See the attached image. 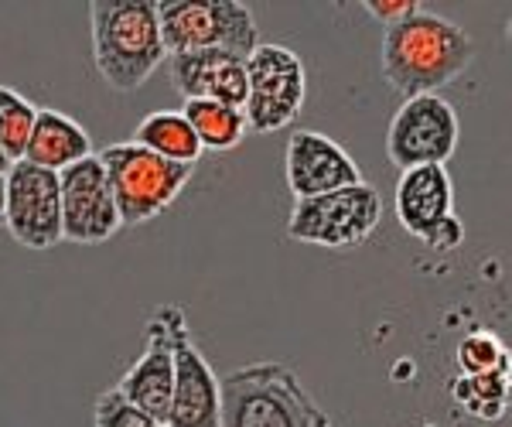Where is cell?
Listing matches in <instances>:
<instances>
[{
  "instance_id": "obj_9",
  "label": "cell",
  "mask_w": 512,
  "mask_h": 427,
  "mask_svg": "<svg viewBox=\"0 0 512 427\" xmlns=\"http://www.w3.org/2000/svg\"><path fill=\"white\" fill-rule=\"evenodd\" d=\"M4 229L28 250H52L62 243L59 175L14 161L4 175Z\"/></svg>"
},
{
  "instance_id": "obj_11",
  "label": "cell",
  "mask_w": 512,
  "mask_h": 427,
  "mask_svg": "<svg viewBox=\"0 0 512 427\" xmlns=\"http://www.w3.org/2000/svg\"><path fill=\"white\" fill-rule=\"evenodd\" d=\"M59 202H62V240L79 246L106 243L120 233V212L113 205L106 171L96 154L82 158L72 168L59 171Z\"/></svg>"
},
{
  "instance_id": "obj_19",
  "label": "cell",
  "mask_w": 512,
  "mask_h": 427,
  "mask_svg": "<svg viewBox=\"0 0 512 427\" xmlns=\"http://www.w3.org/2000/svg\"><path fill=\"white\" fill-rule=\"evenodd\" d=\"M35 117H38V106L28 96H21L11 86H0V151L11 158V164L24 158Z\"/></svg>"
},
{
  "instance_id": "obj_7",
  "label": "cell",
  "mask_w": 512,
  "mask_h": 427,
  "mask_svg": "<svg viewBox=\"0 0 512 427\" xmlns=\"http://www.w3.org/2000/svg\"><path fill=\"white\" fill-rule=\"evenodd\" d=\"M379 219H383V195L379 188L359 182L315 199H297L287 219V233L297 243L349 250L376 233Z\"/></svg>"
},
{
  "instance_id": "obj_15",
  "label": "cell",
  "mask_w": 512,
  "mask_h": 427,
  "mask_svg": "<svg viewBox=\"0 0 512 427\" xmlns=\"http://www.w3.org/2000/svg\"><path fill=\"white\" fill-rule=\"evenodd\" d=\"M396 219L414 240L424 243L437 223L454 216V182L444 164H424V168L400 171L396 182Z\"/></svg>"
},
{
  "instance_id": "obj_26",
  "label": "cell",
  "mask_w": 512,
  "mask_h": 427,
  "mask_svg": "<svg viewBox=\"0 0 512 427\" xmlns=\"http://www.w3.org/2000/svg\"><path fill=\"white\" fill-rule=\"evenodd\" d=\"M0 226H4V175H0Z\"/></svg>"
},
{
  "instance_id": "obj_21",
  "label": "cell",
  "mask_w": 512,
  "mask_h": 427,
  "mask_svg": "<svg viewBox=\"0 0 512 427\" xmlns=\"http://www.w3.org/2000/svg\"><path fill=\"white\" fill-rule=\"evenodd\" d=\"M458 363L465 369V376H489V373H506L509 356L495 335L475 332L458 346Z\"/></svg>"
},
{
  "instance_id": "obj_12",
  "label": "cell",
  "mask_w": 512,
  "mask_h": 427,
  "mask_svg": "<svg viewBox=\"0 0 512 427\" xmlns=\"http://www.w3.org/2000/svg\"><path fill=\"white\" fill-rule=\"evenodd\" d=\"M284 178L297 202V199H315V195L335 192V188L359 185L362 171L352 161V154L328 134L297 127L291 141H287Z\"/></svg>"
},
{
  "instance_id": "obj_18",
  "label": "cell",
  "mask_w": 512,
  "mask_h": 427,
  "mask_svg": "<svg viewBox=\"0 0 512 427\" xmlns=\"http://www.w3.org/2000/svg\"><path fill=\"white\" fill-rule=\"evenodd\" d=\"M134 144L154 151L158 158L178 161V164H198L202 158V147H198L192 127L181 117V110H154L137 123Z\"/></svg>"
},
{
  "instance_id": "obj_6",
  "label": "cell",
  "mask_w": 512,
  "mask_h": 427,
  "mask_svg": "<svg viewBox=\"0 0 512 427\" xmlns=\"http://www.w3.org/2000/svg\"><path fill=\"white\" fill-rule=\"evenodd\" d=\"M308 96V72L294 48L260 41L246 55V103L243 117L250 134H274L297 120Z\"/></svg>"
},
{
  "instance_id": "obj_14",
  "label": "cell",
  "mask_w": 512,
  "mask_h": 427,
  "mask_svg": "<svg viewBox=\"0 0 512 427\" xmlns=\"http://www.w3.org/2000/svg\"><path fill=\"white\" fill-rule=\"evenodd\" d=\"M171 387H175V352H171V332L164 322L161 308H154L151 322H147V346L140 359L123 373L117 390L130 400L137 410L154 417L161 427L168 421L171 407Z\"/></svg>"
},
{
  "instance_id": "obj_24",
  "label": "cell",
  "mask_w": 512,
  "mask_h": 427,
  "mask_svg": "<svg viewBox=\"0 0 512 427\" xmlns=\"http://www.w3.org/2000/svg\"><path fill=\"white\" fill-rule=\"evenodd\" d=\"M427 246H431V250H458L461 243H465V223H461L458 216H448L444 219V223H437L434 226V233L427 236L424 240Z\"/></svg>"
},
{
  "instance_id": "obj_20",
  "label": "cell",
  "mask_w": 512,
  "mask_h": 427,
  "mask_svg": "<svg viewBox=\"0 0 512 427\" xmlns=\"http://www.w3.org/2000/svg\"><path fill=\"white\" fill-rule=\"evenodd\" d=\"M506 383L509 373H489V376H465L454 383V397L465 410H472L478 417H499V410L492 407V400L499 407H506Z\"/></svg>"
},
{
  "instance_id": "obj_2",
  "label": "cell",
  "mask_w": 512,
  "mask_h": 427,
  "mask_svg": "<svg viewBox=\"0 0 512 427\" xmlns=\"http://www.w3.org/2000/svg\"><path fill=\"white\" fill-rule=\"evenodd\" d=\"M89 31L96 72L113 93H137L168 62L154 0H93Z\"/></svg>"
},
{
  "instance_id": "obj_3",
  "label": "cell",
  "mask_w": 512,
  "mask_h": 427,
  "mask_svg": "<svg viewBox=\"0 0 512 427\" xmlns=\"http://www.w3.org/2000/svg\"><path fill=\"white\" fill-rule=\"evenodd\" d=\"M222 427H335L284 363H250L219 380Z\"/></svg>"
},
{
  "instance_id": "obj_25",
  "label": "cell",
  "mask_w": 512,
  "mask_h": 427,
  "mask_svg": "<svg viewBox=\"0 0 512 427\" xmlns=\"http://www.w3.org/2000/svg\"><path fill=\"white\" fill-rule=\"evenodd\" d=\"M7 171H11V158H7V154L0 151V175H7Z\"/></svg>"
},
{
  "instance_id": "obj_1",
  "label": "cell",
  "mask_w": 512,
  "mask_h": 427,
  "mask_svg": "<svg viewBox=\"0 0 512 427\" xmlns=\"http://www.w3.org/2000/svg\"><path fill=\"white\" fill-rule=\"evenodd\" d=\"M475 59V41L461 24L420 7L410 18L390 24L379 41V65L386 82L403 96H431L465 76Z\"/></svg>"
},
{
  "instance_id": "obj_8",
  "label": "cell",
  "mask_w": 512,
  "mask_h": 427,
  "mask_svg": "<svg viewBox=\"0 0 512 427\" xmlns=\"http://www.w3.org/2000/svg\"><path fill=\"white\" fill-rule=\"evenodd\" d=\"M461 123L458 110L444 96H414L403 100L386 130V158L400 171L424 164H448L458 151Z\"/></svg>"
},
{
  "instance_id": "obj_16",
  "label": "cell",
  "mask_w": 512,
  "mask_h": 427,
  "mask_svg": "<svg viewBox=\"0 0 512 427\" xmlns=\"http://www.w3.org/2000/svg\"><path fill=\"white\" fill-rule=\"evenodd\" d=\"M93 151V137L89 130L82 127L79 120H72L69 113L62 110H38L35 117V127H31V137H28V147H24V158L35 168H45V171H65L72 164H79L82 158H89Z\"/></svg>"
},
{
  "instance_id": "obj_4",
  "label": "cell",
  "mask_w": 512,
  "mask_h": 427,
  "mask_svg": "<svg viewBox=\"0 0 512 427\" xmlns=\"http://www.w3.org/2000/svg\"><path fill=\"white\" fill-rule=\"evenodd\" d=\"M96 158L106 171V185H110L123 229L147 226L161 212H168L195 175L192 164L158 158L154 151L134 141L110 144Z\"/></svg>"
},
{
  "instance_id": "obj_17",
  "label": "cell",
  "mask_w": 512,
  "mask_h": 427,
  "mask_svg": "<svg viewBox=\"0 0 512 427\" xmlns=\"http://www.w3.org/2000/svg\"><path fill=\"white\" fill-rule=\"evenodd\" d=\"M181 117L188 120L192 127L198 147L205 151H233V147L243 144V137L250 134L246 127V117L243 110L236 106H226V103H212V100H185L181 106Z\"/></svg>"
},
{
  "instance_id": "obj_23",
  "label": "cell",
  "mask_w": 512,
  "mask_h": 427,
  "mask_svg": "<svg viewBox=\"0 0 512 427\" xmlns=\"http://www.w3.org/2000/svg\"><path fill=\"white\" fill-rule=\"evenodd\" d=\"M366 7L369 14H373L376 21H383L386 28L396 21H403V18H410V14H417L420 11V4L417 0H366Z\"/></svg>"
},
{
  "instance_id": "obj_5",
  "label": "cell",
  "mask_w": 512,
  "mask_h": 427,
  "mask_svg": "<svg viewBox=\"0 0 512 427\" xmlns=\"http://www.w3.org/2000/svg\"><path fill=\"white\" fill-rule=\"evenodd\" d=\"M158 24L168 55L222 48L246 59L260 45L253 11L239 0H164Z\"/></svg>"
},
{
  "instance_id": "obj_22",
  "label": "cell",
  "mask_w": 512,
  "mask_h": 427,
  "mask_svg": "<svg viewBox=\"0 0 512 427\" xmlns=\"http://www.w3.org/2000/svg\"><path fill=\"white\" fill-rule=\"evenodd\" d=\"M93 427H161V424L154 421V417H147L144 410H137L117 387H113L96 397Z\"/></svg>"
},
{
  "instance_id": "obj_10",
  "label": "cell",
  "mask_w": 512,
  "mask_h": 427,
  "mask_svg": "<svg viewBox=\"0 0 512 427\" xmlns=\"http://www.w3.org/2000/svg\"><path fill=\"white\" fill-rule=\"evenodd\" d=\"M161 315L171 332L175 352V387L164 427H222L219 424V376L202 349L192 342L185 311L178 305H161Z\"/></svg>"
},
{
  "instance_id": "obj_13",
  "label": "cell",
  "mask_w": 512,
  "mask_h": 427,
  "mask_svg": "<svg viewBox=\"0 0 512 427\" xmlns=\"http://www.w3.org/2000/svg\"><path fill=\"white\" fill-rule=\"evenodd\" d=\"M168 76L181 100H212L243 110L246 103V59L222 48L168 55Z\"/></svg>"
}]
</instances>
